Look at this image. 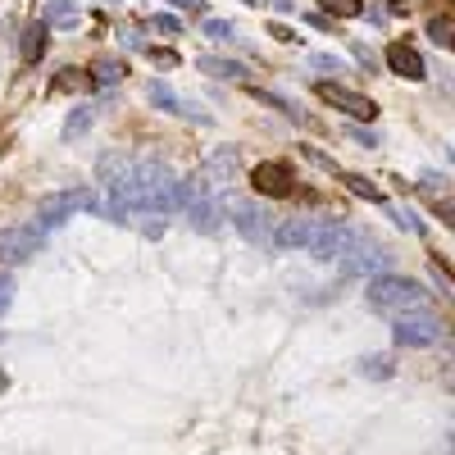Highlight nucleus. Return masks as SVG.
I'll return each instance as SVG.
<instances>
[{"label": "nucleus", "mask_w": 455, "mask_h": 455, "mask_svg": "<svg viewBox=\"0 0 455 455\" xmlns=\"http://www.w3.org/2000/svg\"><path fill=\"white\" fill-rule=\"evenodd\" d=\"M387 64H392V73H401V78H424V60H419V51H414L410 42H392L387 46Z\"/></svg>", "instance_id": "obj_3"}, {"label": "nucleus", "mask_w": 455, "mask_h": 455, "mask_svg": "<svg viewBox=\"0 0 455 455\" xmlns=\"http://www.w3.org/2000/svg\"><path fill=\"white\" fill-rule=\"evenodd\" d=\"M315 96L319 100H328L332 109H341V114H351V119H378V105L369 100V96H360V92H351V87H341V83H319L315 87Z\"/></svg>", "instance_id": "obj_2"}, {"label": "nucleus", "mask_w": 455, "mask_h": 455, "mask_svg": "<svg viewBox=\"0 0 455 455\" xmlns=\"http://www.w3.org/2000/svg\"><path fill=\"white\" fill-rule=\"evenodd\" d=\"M251 187L259 196H296V169L287 160H264L251 169Z\"/></svg>", "instance_id": "obj_1"}, {"label": "nucleus", "mask_w": 455, "mask_h": 455, "mask_svg": "<svg viewBox=\"0 0 455 455\" xmlns=\"http://www.w3.org/2000/svg\"><path fill=\"white\" fill-rule=\"evenodd\" d=\"M323 10L337 19H355V14H364V0H323Z\"/></svg>", "instance_id": "obj_4"}]
</instances>
